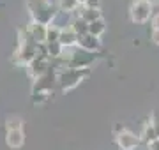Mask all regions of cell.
Listing matches in <instances>:
<instances>
[{
	"mask_svg": "<svg viewBox=\"0 0 159 150\" xmlns=\"http://www.w3.org/2000/svg\"><path fill=\"white\" fill-rule=\"evenodd\" d=\"M27 6H29L34 23H41L48 27L58 16V9L48 0H27Z\"/></svg>",
	"mask_w": 159,
	"mask_h": 150,
	"instance_id": "1",
	"label": "cell"
},
{
	"mask_svg": "<svg viewBox=\"0 0 159 150\" xmlns=\"http://www.w3.org/2000/svg\"><path fill=\"white\" fill-rule=\"evenodd\" d=\"M90 74V69H62L57 73V85L60 88V92H67L71 88H74L76 85H80Z\"/></svg>",
	"mask_w": 159,
	"mask_h": 150,
	"instance_id": "2",
	"label": "cell"
},
{
	"mask_svg": "<svg viewBox=\"0 0 159 150\" xmlns=\"http://www.w3.org/2000/svg\"><path fill=\"white\" fill-rule=\"evenodd\" d=\"M154 4L152 0H133L129 7V18L133 23H147L152 20Z\"/></svg>",
	"mask_w": 159,
	"mask_h": 150,
	"instance_id": "3",
	"label": "cell"
},
{
	"mask_svg": "<svg viewBox=\"0 0 159 150\" xmlns=\"http://www.w3.org/2000/svg\"><path fill=\"white\" fill-rule=\"evenodd\" d=\"M25 67H27V73H29V76L35 81L37 78H41L43 74H46V73L50 71V67H51V58H48V57H35L34 60H32L29 65H25Z\"/></svg>",
	"mask_w": 159,
	"mask_h": 150,
	"instance_id": "4",
	"label": "cell"
},
{
	"mask_svg": "<svg viewBox=\"0 0 159 150\" xmlns=\"http://www.w3.org/2000/svg\"><path fill=\"white\" fill-rule=\"evenodd\" d=\"M117 145H119L120 150H136L138 145H140V136H136L134 133H131V131H127L125 129L124 133L117 134Z\"/></svg>",
	"mask_w": 159,
	"mask_h": 150,
	"instance_id": "5",
	"label": "cell"
},
{
	"mask_svg": "<svg viewBox=\"0 0 159 150\" xmlns=\"http://www.w3.org/2000/svg\"><path fill=\"white\" fill-rule=\"evenodd\" d=\"M78 48L80 50H85L90 53H99L101 51V39L94 37L92 34H85L78 37Z\"/></svg>",
	"mask_w": 159,
	"mask_h": 150,
	"instance_id": "6",
	"label": "cell"
},
{
	"mask_svg": "<svg viewBox=\"0 0 159 150\" xmlns=\"http://www.w3.org/2000/svg\"><path fill=\"white\" fill-rule=\"evenodd\" d=\"M6 143L9 148L18 150L21 148L23 143H25V131L23 129H11V131H6Z\"/></svg>",
	"mask_w": 159,
	"mask_h": 150,
	"instance_id": "7",
	"label": "cell"
},
{
	"mask_svg": "<svg viewBox=\"0 0 159 150\" xmlns=\"http://www.w3.org/2000/svg\"><path fill=\"white\" fill-rule=\"evenodd\" d=\"M58 42L64 46V50L66 48H76L78 46V35L74 34V30L71 29V27H62L60 29V37H58Z\"/></svg>",
	"mask_w": 159,
	"mask_h": 150,
	"instance_id": "8",
	"label": "cell"
},
{
	"mask_svg": "<svg viewBox=\"0 0 159 150\" xmlns=\"http://www.w3.org/2000/svg\"><path fill=\"white\" fill-rule=\"evenodd\" d=\"M27 29H29V34L32 35V39H34L37 44H46V30H48L46 25L34 23V21H32Z\"/></svg>",
	"mask_w": 159,
	"mask_h": 150,
	"instance_id": "9",
	"label": "cell"
},
{
	"mask_svg": "<svg viewBox=\"0 0 159 150\" xmlns=\"http://www.w3.org/2000/svg\"><path fill=\"white\" fill-rule=\"evenodd\" d=\"M140 139H142V141H145L147 145L152 143V141H156V139H159L157 131H156V127H154L152 120L143 126V131H142V134H140Z\"/></svg>",
	"mask_w": 159,
	"mask_h": 150,
	"instance_id": "10",
	"label": "cell"
},
{
	"mask_svg": "<svg viewBox=\"0 0 159 150\" xmlns=\"http://www.w3.org/2000/svg\"><path fill=\"white\" fill-rule=\"evenodd\" d=\"M78 16L81 18L83 21H87V23H92V21H96V20H101L102 14H101V9H89V7L81 6Z\"/></svg>",
	"mask_w": 159,
	"mask_h": 150,
	"instance_id": "11",
	"label": "cell"
},
{
	"mask_svg": "<svg viewBox=\"0 0 159 150\" xmlns=\"http://www.w3.org/2000/svg\"><path fill=\"white\" fill-rule=\"evenodd\" d=\"M69 27L74 30V34L78 35H85V34H89V23L87 21H83L80 16H76V18H73L71 20V23H69Z\"/></svg>",
	"mask_w": 159,
	"mask_h": 150,
	"instance_id": "12",
	"label": "cell"
},
{
	"mask_svg": "<svg viewBox=\"0 0 159 150\" xmlns=\"http://www.w3.org/2000/svg\"><path fill=\"white\" fill-rule=\"evenodd\" d=\"M104 32H106V21H104L102 18L89 23V34H92L94 37H101Z\"/></svg>",
	"mask_w": 159,
	"mask_h": 150,
	"instance_id": "13",
	"label": "cell"
},
{
	"mask_svg": "<svg viewBox=\"0 0 159 150\" xmlns=\"http://www.w3.org/2000/svg\"><path fill=\"white\" fill-rule=\"evenodd\" d=\"M78 7V0H58V12H74Z\"/></svg>",
	"mask_w": 159,
	"mask_h": 150,
	"instance_id": "14",
	"label": "cell"
},
{
	"mask_svg": "<svg viewBox=\"0 0 159 150\" xmlns=\"http://www.w3.org/2000/svg\"><path fill=\"white\" fill-rule=\"evenodd\" d=\"M60 29L62 27H57L55 23L48 25V30H46V44L48 42H57L58 37H60Z\"/></svg>",
	"mask_w": 159,
	"mask_h": 150,
	"instance_id": "15",
	"label": "cell"
},
{
	"mask_svg": "<svg viewBox=\"0 0 159 150\" xmlns=\"http://www.w3.org/2000/svg\"><path fill=\"white\" fill-rule=\"evenodd\" d=\"M23 127H25V122H23L21 117H16V115L7 117V120H6V131H11V129H23Z\"/></svg>",
	"mask_w": 159,
	"mask_h": 150,
	"instance_id": "16",
	"label": "cell"
},
{
	"mask_svg": "<svg viewBox=\"0 0 159 150\" xmlns=\"http://www.w3.org/2000/svg\"><path fill=\"white\" fill-rule=\"evenodd\" d=\"M83 7H89V9H101V0H87Z\"/></svg>",
	"mask_w": 159,
	"mask_h": 150,
	"instance_id": "17",
	"label": "cell"
},
{
	"mask_svg": "<svg viewBox=\"0 0 159 150\" xmlns=\"http://www.w3.org/2000/svg\"><path fill=\"white\" fill-rule=\"evenodd\" d=\"M159 29V11H156L152 14V30H157Z\"/></svg>",
	"mask_w": 159,
	"mask_h": 150,
	"instance_id": "18",
	"label": "cell"
},
{
	"mask_svg": "<svg viewBox=\"0 0 159 150\" xmlns=\"http://www.w3.org/2000/svg\"><path fill=\"white\" fill-rule=\"evenodd\" d=\"M150 39H152L156 44H159V29H157V30H152V34H150Z\"/></svg>",
	"mask_w": 159,
	"mask_h": 150,
	"instance_id": "19",
	"label": "cell"
},
{
	"mask_svg": "<svg viewBox=\"0 0 159 150\" xmlns=\"http://www.w3.org/2000/svg\"><path fill=\"white\" fill-rule=\"evenodd\" d=\"M113 131H115V136H117V134L124 133V131H125V127H124V126H120V124H117V126L113 127Z\"/></svg>",
	"mask_w": 159,
	"mask_h": 150,
	"instance_id": "20",
	"label": "cell"
},
{
	"mask_svg": "<svg viewBox=\"0 0 159 150\" xmlns=\"http://www.w3.org/2000/svg\"><path fill=\"white\" fill-rule=\"evenodd\" d=\"M148 150H159V139L152 141V143H148Z\"/></svg>",
	"mask_w": 159,
	"mask_h": 150,
	"instance_id": "21",
	"label": "cell"
},
{
	"mask_svg": "<svg viewBox=\"0 0 159 150\" xmlns=\"http://www.w3.org/2000/svg\"><path fill=\"white\" fill-rule=\"evenodd\" d=\"M78 2H80V6H83V4H85L87 0H78Z\"/></svg>",
	"mask_w": 159,
	"mask_h": 150,
	"instance_id": "22",
	"label": "cell"
}]
</instances>
